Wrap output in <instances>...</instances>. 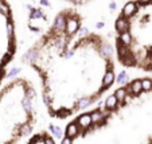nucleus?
Instances as JSON below:
<instances>
[{
    "label": "nucleus",
    "mask_w": 152,
    "mask_h": 144,
    "mask_svg": "<svg viewBox=\"0 0 152 144\" xmlns=\"http://www.w3.org/2000/svg\"><path fill=\"white\" fill-rule=\"evenodd\" d=\"M116 51L100 32L85 27L76 8H63L23 61L36 73L50 117L66 120L102 97L116 81Z\"/></svg>",
    "instance_id": "obj_1"
},
{
    "label": "nucleus",
    "mask_w": 152,
    "mask_h": 144,
    "mask_svg": "<svg viewBox=\"0 0 152 144\" xmlns=\"http://www.w3.org/2000/svg\"><path fill=\"white\" fill-rule=\"evenodd\" d=\"M27 144H57L54 137L50 135L46 131H42V132H38L35 135H32L30 137V140L27 141Z\"/></svg>",
    "instance_id": "obj_6"
},
{
    "label": "nucleus",
    "mask_w": 152,
    "mask_h": 144,
    "mask_svg": "<svg viewBox=\"0 0 152 144\" xmlns=\"http://www.w3.org/2000/svg\"><path fill=\"white\" fill-rule=\"evenodd\" d=\"M35 123V88L30 80L16 77L0 89V144H18Z\"/></svg>",
    "instance_id": "obj_4"
},
{
    "label": "nucleus",
    "mask_w": 152,
    "mask_h": 144,
    "mask_svg": "<svg viewBox=\"0 0 152 144\" xmlns=\"http://www.w3.org/2000/svg\"><path fill=\"white\" fill-rule=\"evenodd\" d=\"M61 144H152V77L128 81L76 116Z\"/></svg>",
    "instance_id": "obj_2"
},
{
    "label": "nucleus",
    "mask_w": 152,
    "mask_h": 144,
    "mask_svg": "<svg viewBox=\"0 0 152 144\" xmlns=\"http://www.w3.org/2000/svg\"><path fill=\"white\" fill-rule=\"evenodd\" d=\"M63 1H66V3L71 4L74 7H81V6H85V4L90 3L92 0H63Z\"/></svg>",
    "instance_id": "obj_7"
},
{
    "label": "nucleus",
    "mask_w": 152,
    "mask_h": 144,
    "mask_svg": "<svg viewBox=\"0 0 152 144\" xmlns=\"http://www.w3.org/2000/svg\"><path fill=\"white\" fill-rule=\"evenodd\" d=\"M16 51L18 38L14 11L8 0H0V84L6 78Z\"/></svg>",
    "instance_id": "obj_5"
},
{
    "label": "nucleus",
    "mask_w": 152,
    "mask_h": 144,
    "mask_svg": "<svg viewBox=\"0 0 152 144\" xmlns=\"http://www.w3.org/2000/svg\"><path fill=\"white\" fill-rule=\"evenodd\" d=\"M114 51L123 67L152 74V0L123 6L114 20Z\"/></svg>",
    "instance_id": "obj_3"
}]
</instances>
